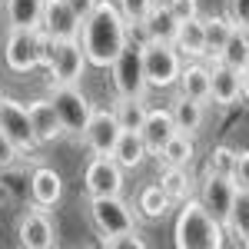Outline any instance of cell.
I'll use <instances>...</instances> for the list:
<instances>
[{"label": "cell", "instance_id": "2e32d148", "mask_svg": "<svg viewBox=\"0 0 249 249\" xmlns=\"http://www.w3.org/2000/svg\"><path fill=\"white\" fill-rule=\"evenodd\" d=\"M210 100L216 107H236V103L243 100L239 70H232L226 63L213 60V67H210Z\"/></svg>", "mask_w": 249, "mask_h": 249}, {"label": "cell", "instance_id": "9c48e42d", "mask_svg": "<svg viewBox=\"0 0 249 249\" xmlns=\"http://www.w3.org/2000/svg\"><path fill=\"white\" fill-rule=\"evenodd\" d=\"M123 173L126 170L116 163L113 156L96 153L87 163V170H83V190H87L90 199L93 196H116V193H123Z\"/></svg>", "mask_w": 249, "mask_h": 249}, {"label": "cell", "instance_id": "f546056e", "mask_svg": "<svg viewBox=\"0 0 249 249\" xmlns=\"http://www.w3.org/2000/svg\"><path fill=\"white\" fill-rule=\"evenodd\" d=\"M226 232H232L243 246H249V190H236L230 219H226Z\"/></svg>", "mask_w": 249, "mask_h": 249}, {"label": "cell", "instance_id": "3957f363", "mask_svg": "<svg viewBox=\"0 0 249 249\" xmlns=\"http://www.w3.org/2000/svg\"><path fill=\"white\" fill-rule=\"evenodd\" d=\"M43 43H47V34L40 27H7V37H3L7 70H14V73L37 70L40 57H43Z\"/></svg>", "mask_w": 249, "mask_h": 249}, {"label": "cell", "instance_id": "8992f818", "mask_svg": "<svg viewBox=\"0 0 249 249\" xmlns=\"http://www.w3.org/2000/svg\"><path fill=\"white\" fill-rule=\"evenodd\" d=\"M113 73V90L116 96H146L150 80H146V67H143V47L140 43H126L116 60L110 63Z\"/></svg>", "mask_w": 249, "mask_h": 249}, {"label": "cell", "instance_id": "1f68e13d", "mask_svg": "<svg viewBox=\"0 0 249 249\" xmlns=\"http://www.w3.org/2000/svg\"><path fill=\"white\" fill-rule=\"evenodd\" d=\"M156 0H116V7H120V14L126 20V27H130V34L143 27V20L150 14V7H153ZM140 43H143V30H140Z\"/></svg>", "mask_w": 249, "mask_h": 249}, {"label": "cell", "instance_id": "4dcf8cb0", "mask_svg": "<svg viewBox=\"0 0 249 249\" xmlns=\"http://www.w3.org/2000/svg\"><path fill=\"white\" fill-rule=\"evenodd\" d=\"M232 34V20L223 14V17H206V53L216 57L223 50V43L230 40Z\"/></svg>", "mask_w": 249, "mask_h": 249}, {"label": "cell", "instance_id": "484cf974", "mask_svg": "<svg viewBox=\"0 0 249 249\" xmlns=\"http://www.w3.org/2000/svg\"><path fill=\"white\" fill-rule=\"evenodd\" d=\"M170 206H173L170 193L163 190L160 183H150V186H143V190H140V196H136V210L143 213L146 219H163V216L170 213Z\"/></svg>", "mask_w": 249, "mask_h": 249}, {"label": "cell", "instance_id": "30bf717a", "mask_svg": "<svg viewBox=\"0 0 249 249\" xmlns=\"http://www.w3.org/2000/svg\"><path fill=\"white\" fill-rule=\"evenodd\" d=\"M47 70L53 83H80L83 70H87V53L83 43L77 40H53V53L47 60Z\"/></svg>", "mask_w": 249, "mask_h": 249}, {"label": "cell", "instance_id": "ac0fdd59", "mask_svg": "<svg viewBox=\"0 0 249 249\" xmlns=\"http://www.w3.org/2000/svg\"><path fill=\"white\" fill-rule=\"evenodd\" d=\"M63 196V179L53 166H37L30 173V203L40 210H53Z\"/></svg>", "mask_w": 249, "mask_h": 249}, {"label": "cell", "instance_id": "7c38bea8", "mask_svg": "<svg viewBox=\"0 0 249 249\" xmlns=\"http://www.w3.org/2000/svg\"><path fill=\"white\" fill-rule=\"evenodd\" d=\"M206 210L226 226V219H230V210H232V199H236V183H232V176L226 173H210L199 179V196H196Z\"/></svg>", "mask_w": 249, "mask_h": 249}, {"label": "cell", "instance_id": "f1b7e54d", "mask_svg": "<svg viewBox=\"0 0 249 249\" xmlns=\"http://www.w3.org/2000/svg\"><path fill=\"white\" fill-rule=\"evenodd\" d=\"M193 156H196V143H193L190 133H173V140L160 150V163L163 166H190Z\"/></svg>", "mask_w": 249, "mask_h": 249}, {"label": "cell", "instance_id": "7402d4cb", "mask_svg": "<svg viewBox=\"0 0 249 249\" xmlns=\"http://www.w3.org/2000/svg\"><path fill=\"white\" fill-rule=\"evenodd\" d=\"M213 60H219V63H226L232 70H249V27H232L230 40L223 43V50L216 53Z\"/></svg>", "mask_w": 249, "mask_h": 249}, {"label": "cell", "instance_id": "6da1fadb", "mask_svg": "<svg viewBox=\"0 0 249 249\" xmlns=\"http://www.w3.org/2000/svg\"><path fill=\"white\" fill-rule=\"evenodd\" d=\"M80 43H83L87 63H93V67H110L116 53L130 43V27H126V20L113 0H100L93 7V14L83 17Z\"/></svg>", "mask_w": 249, "mask_h": 249}, {"label": "cell", "instance_id": "ba28073f", "mask_svg": "<svg viewBox=\"0 0 249 249\" xmlns=\"http://www.w3.org/2000/svg\"><path fill=\"white\" fill-rule=\"evenodd\" d=\"M0 130L14 140L23 156L37 153V136H34V126H30V116H27V103H20L14 96H0Z\"/></svg>", "mask_w": 249, "mask_h": 249}, {"label": "cell", "instance_id": "83f0119b", "mask_svg": "<svg viewBox=\"0 0 249 249\" xmlns=\"http://www.w3.org/2000/svg\"><path fill=\"white\" fill-rule=\"evenodd\" d=\"M113 113H116V120H120L123 130H140L143 120H146V113H150L146 96H116Z\"/></svg>", "mask_w": 249, "mask_h": 249}, {"label": "cell", "instance_id": "44dd1931", "mask_svg": "<svg viewBox=\"0 0 249 249\" xmlns=\"http://www.w3.org/2000/svg\"><path fill=\"white\" fill-rule=\"evenodd\" d=\"M140 30H143V40H163V43H173L176 30H179V20L170 14L166 3H153Z\"/></svg>", "mask_w": 249, "mask_h": 249}, {"label": "cell", "instance_id": "7a4b0ae2", "mask_svg": "<svg viewBox=\"0 0 249 249\" xmlns=\"http://www.w3.org/2000/svg\"><path fill=\"white\" fill-rule=\"evenodd\" d=\"M183 210L176 216V226H173V243L179 249H219L226 239L223 232L226 226L213 216L196 196H190L186 203H179Z\"/></svg>", "mask_w": 249, "mask_h": 249}, {"label": "cell", "instance_id": "5bb4252c", "mask_svg": "<svg viewBox=\"0 0 249 249\" xmlns=\"http://www.w3.org/2000/svg\"><path fill=\"white\" fill-rule=\"evenodd\" d=\"M80 23L83 20L73 14V7L67 0H47L43 14H40V30L50 40H77L80 37Z\"/></svg>", "mask_w": 249, "mask_h": 249}, {"label": "cell", "instance_id": "74e56055", "mask_svg": "<svg viewBox=\"0 0 249 249\" xmlns=\"http://www.w3.org/2000/svg\"><path fill=\"white\" fill-rule=\"evenodd\" d=\"M226 17L232 27H249V0H226Z\"/></svg>", "mask_w": 249, "mask_h": 249}, {"label": "cell", "instance_id": "e0dca14e", "mask_svg": "<svg viewBox=\"0 0 249 249\" xmlns=\"http://www.w3.org/2000/svg\"><path fill=\"white\" fill-rule=\"evenodd\" d=\"M173 133H179V130H176V120H173L170 107L150 110V113H146V120H143V126H140V136H143L146 150H150L153 156H160V150H163V146L173 140Z\"/></svg>", "mask_w": 249, "mask_h": 249}, {"label": "cell", "instance_id": "836d02e7", "mask_svg": "<svg viewBox=\"0 0 249 249\" xmlns=\"http://www.w3.org/2000/svg\"><path fill=\"white\" fill-rule=\"evenodd\" d=\"M20 156H23V153L14 146V140L0 130V173H14L20 166Z\"/></svg>", "mask_w": 249, "mask_h": 249}, {"label": "cell", "instance_id": "52a82bcc", "mask_svg": "<svg viewBox=\"0 0 249 249\" xmlns=\"http://www.w3.org/2000/svg\"><path fill=\"white\" fill-rule=\"evenodd\" d=\"M90 223L100 236H120V232L136 230V213L123 199V193L116 196H93L90 199Z\"/></svg>", "mask_w": 249, "mask_h": 249}, {"label": "cell", "instance_id": "8fae6325", "mask_svg": "<svg viewBox=\"0 0 249 249\" xmlns=\"http://www.w3.org/2000/svg\"><path fill=\"white\" fill-rule=\"evenodd\" d=\"M120 133H123V126H120V120H116L113 107L110 110H96L90 113V120H87V126H83V133H80V143L90 150V153H113L116 140H120Z\"/></svg>", "mask_w": 249, "mask_h": 249}, {"label": "cell", "instance_id": "603a6c76", "mask_svg": "<svg viewBox=\"0 0 249 249\" xmlns=\"http://www.w3.org/2000/svg\"><path fill=\"white\" fill-rule=\"evenodd\" d=\"M110 156H113V160L120 163V166H123V170H136V166H140V163L150 156V150H146V143H143L140 130H123Z\"/></svg>", "mask_w": 249, "mask_h": 249}, {"label": "cell", "instance_id": "d4e9b609", "mask_svg": "<svg viewBox=\"0 0 249 249\" xmlns=\"http://www.w3.org/2000/svg\"><path fill=\"white\" fill-rule=\"evenodd\" d=\"M160 186L170 193L173 203H186L193 193H196V179H193L190 166H166L160 176Z\"/></svg>", "mask_w": 249, "mask_h": 249}, {"label": "cell", "instance_id": "ffe728a7", "mask_svg": "<svg viewBox=\"0 0 249 249\" xmlns=\"http://www.w3.org/2000/svg\"><path fill=\"white\" fill-rule=\"evenodd\" d=\"M170 113H173V120H176V130H179V133L196 136L199 130H203V123H206V103L176 93L173 103H170Z\"/></svg>", "mask_w": 249, "mask_h": 249}, {"label": "cell", "instance_id": "ab89813d", "mask_svg": "<svg viewBox=\"0 0 249 249\" xmlns=\"http://www.w3.org/2000/svg\"><path fill=\"white\" fill-rule=\"evenodd\" d=\"M239 87H243V100L249 103V70H243V73H239Z\"/></svg>", "mask_w": 249, "mask_h": 249}, {"label": "cell", "instance_id": "4fadbf2b", "mask_svg": "<svg viewBox=\"0 0 249 249\" xmlns=\"http://www.w3.org/2000/svg\"><path fill=\"white\" fill-rule=\"evenodd\" d=\"M17 236H20V246L27 249H53L57 246V223L47 216V210H27L17 223Z\"/></svg>", "mask_w": 249, "mask_h": 249}, {"label": "cell", "instance_id": "4316f807", "mask_svg": "<svg viewBox=\"0 0 249 249\" xmlns=\"http://www.w3.org/2000/svg\"><path fill=\"white\" fill-rule=\"evenodd\" d=\"M43 3L47 0H7V7H3L7 27H40Z\"/></svg>", "mask_w": 249, "mask_h": 249}, {"label": "cell", "instance_id": "e575fe53", "mask_svg": "<svg viewBox=\"0 0 249 249\" xmlns=\"http://www.w3.org/2000/svg\"><path fill=\"white\" fill-rule=\"evenodd\" d=\"M230 176H232V183H236V190H249V150H236Z\"/></svg>", "mask_w": 249, "mask_h": 249}, {"label": "cell", "instance_id": "5b68a950", "mask_svg": "<svg viewBox=\"0 0 249 249\" xmlns=\"http://www.w3.org/2000/svg\"><path fill=\"white\" fill-rule=\"evenodd\" d=\"M50 103H53V110H57L67 133L70 136L83 133L87 120L93 113V103H90V96L80 90V83H50Z\"/></svg>", "mask_w": 249, "mask_h": 249}, {"label": "cell", "instance_id": "8d00e7d4", "mask_svg": "<svg viewBox=\"0 0 249 249\" xmlns=\"http://www.w3.org/2000/svg\"><path fill=\"white\" fill-rule=\"evenodd\" d=\"M166 7H170V14L179 23L190 17H199V0H166Z\"/></svg>", "mask_w": 249, "mask_h": 249}, {"label": "cell", "instance_id": "cb8c5ba5", "mask_svg": "<svg viewBox=\"0 0 249 249\" xmlns=\"http://www.w3.org/2000/svg\"><path fill=\"white\" fill-rule=\"evenodd\" d=\"M179 93L183 96H193L199 103H210V67H203L199 60L196 63H186L179 70V80H176Z\"/></svg>", "mask_w": 249, "mask_h": 249}, {"label": "cell", "instance_id": "d590c367", "mask_svg": "<svg viewBox=\"0 0 249 249\" xmlns=\"http://www.w3.org/2000/svg\"><path fill=\"white\" fill-rule=\"evenodd\" d=\"M100 243H103V246H110V249H143V246H146V243L136 236V230L120 232V236H100Z\"/></svg>", "mask_w": 249, "mask_h": 249}, {"label": "cell", "instance_id": "d6986e66", "mask_svg": "<svg viewBox=\"0 0 249 249\" xmlns=\"http://www.w3.org/2000/svg\"><path fill=\"white\" fill-rule=\"evenodd\" d=\"M173 47H176L183 57H190V60L210 57V53H206V20L203 17L183 20L179 30H176V37H173Z\"/></svg>", "mask_w": 249, "mask_h": 249}, {"label": "cell", "instance_id": "277c9868", "mask_svg": "<svg viewBox=\"0 0 249 249\" xmlns=\"http://www.w3.org/2000/svg\"><path fill=\"white\" fill-rule=\"evenodd\" d=\"M143 67H146V80L156 90H170L179 80V70H183V53L173 47V43H163V40H143Z\"/></svg>", "mask_w": 249, "mask_h": 249}, {"label": "cell", "instance_id": "9a60e30c", "mask_svg": "<svg viewBox=\"0 0 249 249\" xmlns=\"http://www.w3.org/2000/svg\"><path fill=\"white\" fill-rule=\"evenodd\" d=\"M27 116H30V126H34V136H37L40 146H50V143H60L67 130H63V123H60L57 110H53V103H50V96H43V100H30L27 103Z\"/></svg>", "mask_w": 249, "mask_h": 249}, {"label": "cell", "instance_id": "d6a6232c", "mask_svg": "<svg viewBox=\"0 0 249 249\" xmlns=\"http://www.w3.org/2000/svg\"><path fill=\"white\" fill-rule=\"evenodd\" d=\"M232 160H236V150L226 146V143H219V146L210 153V160H206V170L210 173H226V176H230L232 173Z\"/></svg>", "mask_w": 249, "mask_h": 249}, {"label": "cell", "instance_id": "f35d334b", "mask_svg": "<svg viewBox=\"0 0 249 249\" xmlns=\"http://www.w3.org/2000/svg\"><path fill=\"white\" fill-rule=\"evenodd\" d=\"M67 3H70V7H73V14L83 20V17H90V14H93V7L100 3V0H67Z\"/></svg>", "mask_w": 249, "mask_h": 249}]
</instances>
